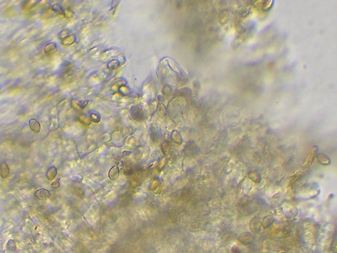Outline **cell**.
I'll return each mask as SVG.
<instances>
[{
    "instance_id": "1",
    "label": "cell",
    "mask_w": 337,
    "mask_h": 253,
    "mask_svg": "<svg viewBox=\"0 0 337 253\" xmlns=\"http://www.w3.org/2000/svg\"><path fill=\"white\" fill-rule=\"evenodd\" d=\"M318 151H319V147L317 146V145H315V146L311 148L310 154H309V155L308 156L306 160H305L304 164V165L302 166V169L300 170L302 173H303V174L305 173V171H306L308 170V168H310V165L312 164V163L315 160L316 156H317V154H318Z\"/></svg>"
},
{
    "instance_id": "2",
    "label": "cell",
    "mask_w": 337,
    "mask_h": 253,
    "mask_svg": "<svg viewBox=\"0 0 337 253\" xmlns=\"http://www.w3.org/2000/svg\"><path fill=\"white\" fill-rule=\"evenodd\" d=\"M51 195V193L49 190L46 189H40L36 190L34 193V196H35L37 199L40 200H46L50 198Z\"/></svg>"
},
{
    "instance_id": "3",
    "label": "cell",
    "mask_w": 337,
    "mask_h": 253,
    "mask_svg": "<svg viewBox=\"0 0 337 253\" xmlns=\"http://www.w3.org/2000/svg\"><path fill=\"white\" fill-rule=\"evenodd\" d=\"M10 174V169L8 164L3 162L0 165V175L3 179L8 177Z\"/></svg>"
},
{
    "instance_id": "4",
    "label": "cell",
    "mask_w": 337,
    "mask_h": 253,
    "mask_svg": "<svg viewBox=\"0 0 337 253\" xmlns=\"http://www.w3.org/2000/svg\"><path fill=\"white\" fill-rule=\"evenodd\" d=\"M29 126L33 132L35 133H39L41 130V125L39 121L35 119H31L29 121Z\"/></svg>"
},
{
    "instance_id": "5",
    "label": "cell",
    "mask_w": 337,
    "mask_h": 253,
    "mask_svg": "<svg viewBox=\"0 0 337 253\" xmlns=\"http://www.w3.org/2000/svg\"><path fill=\"white\" fill-rule=\"evenodd\" d=\"M57 174V169L55 166H51L47 169L46 173V177L49 181H53L56 177Z\"/></svg>"
},
{
    "instance_id": "6",
    "label": "cell",
    "mask_w": 337,
    "mask_h": 253,
    "mask_svg": "<svg viewBox=\"0 0 337 253\" xmlns=\"http://www.w3.org/2000/svg\"><path fill=\"white\" fill-rule=\"evenodd\" d=\"M120 174V169L118 167V165H114L109 169L108 173L109 178L112 180L116 179Z\"/></svg>"
},
{
    "instance_id": "7",
    "label": "cell",
    "mask_w": 337,
    "mask_h": 253,
    "mask_svg": "<svg viewBox=\"0 0 337 253\" xmlns=\"http://www.w3.org/2000/svg\"><path fill=\"white\" fill-rule=\"evenodd\" d=\"M317 161L320 164L323 165H329L331 163L330 158L323 153H318L316 156Z\"/></svg>"
},
{
    "instance_id": "8",
    "label": "cell",
    "mask_w": 337,
    "mask_h": 253,
    "mask_svg": "<svg viewBox=\"0 0 337 253\" xmlns=\"http://www.w3.org/2000/svg\"><path fill=\"white\" fill-rule=\"evenodd\" d=\"M171 138L173 139V141L175 143L177 144H181L182 143V137L180 136V134H179V133L178 131H173L172 133H171Z\"/></svg>"
},
{
    "instance_id": "9",
    "label": "cell",
    "mask_w": 337,
    "mask_h": 253,
    "mask_svg": "<svg viewBox=\"0 0 337 253\" xmlns=\"http://www.w3.org/2000/svg\"><path fill=\"white\" fill-rule=\"evenodd\" d=\"M57 48V44L54 42H51L46 45V47L44 48V52L46 54H51L54 52V51L56 50Z\"/></svg>"
},
{
    "instance_id": "10",
    "label": "cell",
    "mask_w": 337,
    "mask_h": 253,
    "mask_svg": "<svg viewBox=\"0 0 337 253\" xmlns=\"http://www.w3.org/2000/svg\"><path fill=\"white\" fill-rule=\"evenodd\" d=\"M73 189L76 195L79 196L80 198H83V197L85 195L84 190L83 189V187H81V185H75L73 187Z\"/></svg>"
},
{
    "instance_id": "11",
    "label": "cell",
    "mask_w": 337,
    "mask_h": 253,
    "mask_svg": "<svg viewBox=\"0 0 337 253\" xmlns=\"http://www.w3.org/2000/svg\"><path fill=\"white\" fill-rule=\"evenodd\" d=\"M162 151L165 155H167L170 151V145L168 143H164L162 144Z\"/></svg>"
},
{
    "instance_id": "12",
    "label": "cell",
    "mask_w": 337,
    "mask_h": 253,
    "mask_svg": "<svg viewBox=\"0 0 337 253\" xmlns=\"http://www.w3.org/2000/svg\"><path fill=\"white\" fill-rule=\"evenodd\" d=\"M159 185V182L158 180H154V181H153L151 183L150 187H149V189L150 190H155L158 189Z\"/></svg>"
},
{
    "instance_id": "13",
    "label": "cell",
    "mask_w": 337,
    "mask_h": 253,
    "mask_svg": "<svg viewBox=\"0 0 337 253\" xmlns=\"http://www.w3.org/2000/svg\"><path fill=\"white\" fill-rule=\"evenodd\" d=\"M51 186L53 187L54 189H57L60 187L61 186V181H60V179H57L56 181L53 182L51 183Z\"/></svg>"
},
{
    "instance_id": "14",
    "label": "cell",
    "mask_w": 337,
    "mask_h": 253,
    "mask_svg": "<svg viewBox=\"0 0 337 253\" xmlns=\"http://www.w3.org/2000/svg\"><path fill=\"white\" fill-rule=\"evenodd\" d=\"M52 9H53L54 11H55V12H58V13H61V12H60V10H61V11H62L61 7L60 5H57V4L54 5V6L52 7Z\"/></svg>"
}]
</instances>
